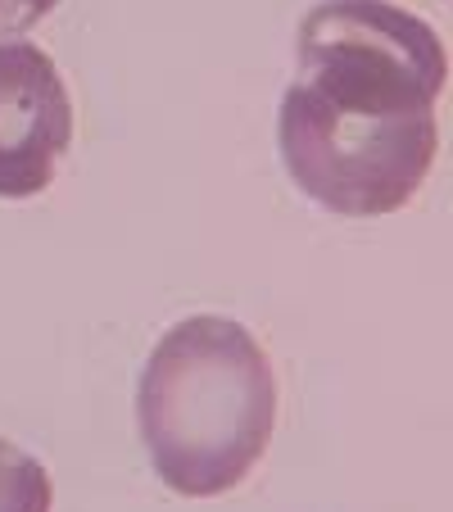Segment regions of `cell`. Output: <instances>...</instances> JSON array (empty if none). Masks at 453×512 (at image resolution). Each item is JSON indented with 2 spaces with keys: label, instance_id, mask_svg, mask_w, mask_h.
Here are the masks:
<instances>
[{
  "label": "cell",
  "instance_id": "cell-1",
  "mask_svg": "<svg viewBox=\"0 0 453 512\" xmlns=\"http://www.w3.org/2000/svg\"><path fill=\"white\" fill-rule=\"evenodd\" d=\"M299 73L281 96L290 182L340 218H390L431 177L449 55L390 0H322L299 19Z\"/></svg>",
  "mask_w": 453,
  "mask_h": 512
},
{
  "label": "cell",
  "instance_id": "cell-4",
  "mask_svg": "<svg viewBox=\"0 0 453 512\" xmlns=\"http://www.w3.org/2000/svg\"><path fill=\"white\" fill-rule=\"evenodd\" d=\"M50 508H55V485H50L46 463L0 435V512H50Z\"/></svg>",
  "mask_w": 453,
  "mask_h": 512
},
{
  "label": "cell",
  "instance_id": "cell-3",
  "mask_svg": "<svg viewBox=\"0 0 453 512\" xmlns=\"http://www.w3.org/2000/svg\"><path fill=\"white\" fill-rule=\"evenodd\" d=\"M73 145V100L37 41H0V200L50 191Z\"/></svg>",
  "mask_w": 453,
  "mask_h": 512
},
{
  "label": "cell",
  "instance_id": "cell-2",
  "mask_svg": "<svg viewBox=\"0 0 453 512\" xmlns=\"http://www.w3.org/2000/svg\"><path fill=\"white\" fill-rule=\"evenodd\" d=\"M136 426L159 481L218 499L263 463L277 431V372L250 327L218 313L182 318L150 349Z\"/></svg>",
  "mask_w": 453,
  "mask_h": 512
},
{
  "label": "cell",
  "instance_id": "cell-5",
  "mask_svg": "<svg viewBox=\"0 0 453 512\" xmlns=\"http://www.w3.org/2000/svg\"><path fill=\"white\" fill-rule=\"evenodd\" d=\"M59 0H0V37H19L37 28L46 14H55Z\"/></svg>",
  "mask_w": 453,
  "mask_h": 512
}]
</instances>
